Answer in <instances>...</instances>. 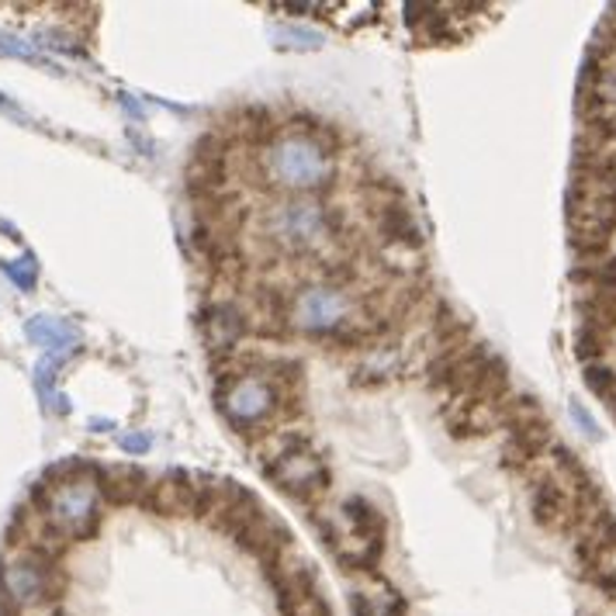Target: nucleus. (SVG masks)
Listing matches in <instances>:
<instances>
[{"label":"nucleus","mask_w":616,"mask_h":616,"mask_svg":"<svg viewBox=\"0 0 616 616\" xmlns=\"http://www.w3.org/2000/svg\"><path fill=\"white\" fill-rule=\"evenodd\" d=\"M357 316V305L347 295L343 285H316V288H301L291 298L288 308V326L301 329V332H312V337H332V332H340L343 326H350Z\"/></svg>","instance_id":"39448f33"},{"label":"nucleus","mask_w":616,"mask_h":616,"mask_svg":"<svg viewBox=\"0 0 616 616\" xmlns=\"http://www.w3.org/2000/svg\"><path fill=\"white\" fill-rule=\"evenodd\" d=\"M337 128L319 118H295L277 132L270 146L261 149L256 170L277 191L298 198L322 194L337 181Z\"/></svg>","instance_id":"f257e3e1"},{"label":"nucleus","mask_w":616,"mask_h":616,"mask_svg":"<svg viewBox=\"0 0 616 616\" xmlns=\"http://www.w3.org/2000/svg\"><path fill=\"white\" fill-rule=\"evenodd\" d=\"M319 530L332 554L347 569H374L384 551V530H389V523H384L374 502H368L364 496H353L329 520L319 517Z\"/></svg>","instance_id":"f03ea898"},{"label":"nucleus","mask_w":616,"mask_h":616,"mask_svg":"<svg viewBox=\"0 0 616 616\" xmlns=\"http://www.w3.org/2000/svg\"><path fill=\"white\" fill-rule=\"evenodd\" d=\"M405 24L413 29L416 42H444L450 29V14L447 8H433V4H408L405 8Z\"/></svg>","instance_id":"f3484780"},{"label":"nucleus","mask_w":616,"mask_h":616,"mask_svg":"<svg viewBox=\"0 0 616 616\" xmlns=\"http://www.w3.org/2000/svg\"><path fill=\"white\" fill-rule=\"evenodd\" d=\"M121 447H125L128 454H146V450H149V436H146V433H125V436H121Z\"/></svg>","instance_id":"5701e85b"},{"label":"nucleus","mask_w":616,"mask_h":616,"mask_svg":"<svg viewBox=\"0 0 616 616\" xmlns=\"http://www.w3.org/2000/svg\"><path fill=\"white\" fill-rule=\"evenodd\" d=\"M267 478L280 492L298 499V502H319L329 492V468H326L322 454H316L308 440L301 447H295L285 460H277V465L267 471Z\"/></svg>","instance_id":"6e6552de"},{"label":"nucleus","mask_w":616,"mask_h":616,"mask_svg":"<svg viewBox=\"0 0 616 616\" xmlns=\"http://www.w3.org/2000/svg\"><path fill=\"white\" fill-rule=\"evenodd\" d=\"M8 277L14 280V285L21 291H32L35 288V277H39V267H35V256L24 253L18 264H8Z\"/></svg>","instance_id":"aec40b11"},{"label":"nucleus","mask_w":616,"mask_h":616,"mask_svg":"<svg viewBox=\"0 0 616 616\" xmlns=\"http://www.w3.org/2000/svg\"><path fill=\"white\" fill-rule=\"evenodd\" d=\"M332 233H337V219L319 201L295 198L285 204H274L267 212V236L288 253L319 256V249L332 240Z\"/></svg>","instance_id":"20e7f679"},{"label":"nucleus","mask_w":616,"mask_h":616,"mask_svg":"<svg viewBox=\"0 0 616 616\" xmlns=\"http://www.w3.org/2000/svg\"><path fill=\"white\" fill-rule=\"evenodd\" d=\"M533 512L544 527L561 530V527H569V520H572V502H569V496L561 492L557 481L544 478V481L533 485Z\"/></svg>","instance_id":"2eb2a0df"},{"label":"nucleus","mask_w":616,"mask_h":616,"mask_svg":"<svg viewBox=\"0 0 616 616\" xmlns=\"http://www.w3.org/2000/svg\"><path fill=\"white\" fill-rule=\"evenodd\" d=\"M585 381H588V389H593L596 395H603V399H609L613 389H616V378H613V371H606V368H588V371H585Z\"/></svg>","instance_id":"412c9836"},{"label":"nucleus","mask_w":616,"mask_h":616,"mask_svg":"<svg viewBox=\"0 0 616 616\" xmlns=\"http://www.w3.org/2000/svg\"><path fill=\"white\" fill-rule=\"evenodd\" d=\"M219 405H222V416L229 419V426H233L236 433H253V440L277 429L274 426L277 419H285L280 416V399L270 389V381L261 374V368L249 374L222 378Z\"/></svg>","instance_id":"7ed1b4c3"},{"label":"nucleus","mask_w":616,"mask_h":616,"mask_svg":"<svg viewBox=\"0 0 616 616\" xmlns=\"http://www.w3.org/2000/svg\"><path fill=\"white\" fill-rule=\"evenodd\" d=\"M243 308V319H246V329L261 332V337H280V332L288 329V308L291 301L274 291V288H256Z\"/></svg>","instance_id":"f8f14e48"},{"label":"nucleus","mask_w":616,"mask_h":616,"mask_svg":"<svg viewBox=\"0 0 616 616\" xmlns=\"http://www.w3.org/2000/svg\"><path fill=\"white\" fill-rule=\"evenodd\" d=\"M0 588L18 613H42L53 603L56 578L39 554H11L0 561Z\"/></svg>","instance_id":"0eeeda50"},{"label":"nucleus","mask_w":616,"mask_h":616,"mask_svg":"<svg viewBox=\"0 0 616 616\" xmlns=\"http://www.w3.org/2000/svg\"><path fill=\"white\" fill-rule=\"evenodd\" d=\"M100 492H105L108 502H118V506L142 502V499H149V478L139 468L121 465V468L108 471V478L100 481Z\"/></svg>","instance_id":"dca6fc26"},{"label":"nucleus","mask_w":616,"mask_h":616,"mask_svg":"<svg viewBox=\"0 0 616 616\" xmlns=\"http://www.w3.org/2000/svg\"><path fill=\"white\" fill-rule=\"evenodd\" d=\"M233 537L240 541L243 551L256 554V557L267 561V564H274L280 554L291 551V533H288V527L280 523V520H274L270 512H264V509H256L253 517H249Z\"/></svg>","instance_id":"1a4fd4ad"},{"label":"nucleus","mask_w":616,"mask_h":616,"mask_svg":"<svg viewBox=\"0 0 616 616\" xmlns=\"http://www.w3.org/2000/svg\"><path fill=\"white\" fill-rule=\"evenodd\" d=\"M572 416L578 419V426H582V429H585L588 436H593V440H599V426H596V419L588 416V413H585V408H582L578 402H572Z\"/></svg>","instance_id":"4be33fe9"},{"label":"nucleus","mask_w":616,"mask_h":616,"mask_svg":"<svg viewBox=\"0 0 616 616\" xmlns=\"http://www.w3.org/2000/svg\"><path fill=\"white\" fill-rule=\"evenodd\" d=\"M277 606L285 616H332L319 588H295V593H277Z\"/></svg>","instance_id":"a211bd4d"},{"label":"nucleus","mask_w":616,"mask_h":616,"mask_svg":"<svg viewBox=\"0 0 616 616\" xmlns=\"http://www.w3.org/2000/svg\"><path fill=\"white\" fill-rule=\"evenodd\" d=\"M256 509H264L261 502H256V496L249 489H243L240 481L225 478V481L215 485V499H212V509H209V520L222 533H236Z\"/></svg>","instance_id":"9b49d317"},{"label":"nucleus","mask_w":616,"mask_h":616,"mask_svg":"<svg viewBox=\"0 0 616 616\" xmlns=\"http://www.w3.org/2000/svg\"><path fill=\"white\" fill-rule=\"evenodd\" d=\"M0 53H4V49H0Z\"/></svg>","instance_id":"393cba45"},{"label":"nucleus","mask_w":616,"mask_h":616,"mask_svg":"<svg viewBox=\"0 0 616 616\" xmlns=\"http://www.w3.org/2000/svg\"><path fill=\"white\" fill-rule=\"evenodd\" d=\"M0 108H8V111H11V100H8L4 94H0Z\"/></svg>","instance_id":"b1692460"},{"label":"nucleus","mask_w":616,"mask_h":616,"mask_svg":"<svg viewBox=\"0 0 616 616\" xmlns=\"http://www.w3.org/2000/svg\"><path fill=\"white\" fill-rule=\"evenodd\" d=\"M100 492L87 475L60 478L45 492V520L63 537H91L97 527Z\"/></svg>","instance_id":"423d86ee"},{"label":"nucleus","mask_w":616,"mask_h":616,"mask_svg":"<svg viewBox=\"0 0 616 616\" xmlns=\"http://www.w3.org/2000/svg\"><path fill=\"white\" fill-rule=\"evenodd\" d=\"M198 326H201V337H204V343H209L212 353L236 350L240 340L249 332L246 329V319H243V308L236 301H212V305H204Z\"/></svg>","instance_id":"9d476101"},{"label":"nucleus","mask_w":616,"mask_h":616,"mask_svg":"<svg viewBox=\"0 0 616 616\" xmlns=\"http://www.w3.org/2000/svg\"><path fill=\"white\" fill-rule=\"evenodd\" d=\"M588 84H593V94L599 100H613L616 105V49L603 56L599 66L588 70Z\"/></svg>","instance_id":"6ab92c4d"},{"label":"nucleus","mask_w":616,"mask_h":616,"mask_svg":"<svg viewBox=\"0 0 616 616\" xmlns=\"http://www.w3.org/2000/svg\"><path fill=\"white\" fill-rule=\"evenodd\" d=\"M24 332H29L32 343L53 350L56 357H66L70 350H76V343H81V332L73 329V322L56 319V316H35L29 326H24Z\"/></svg>","instance_id":"ddd939ff"},{"label":"nucleus","mask_w":616,"mask_h":616,"mask_svg":"<svg viewBox=\"0 0 616 616\" xmlns=\"http://www.w3.org/2000/svg\"><path fill=\"white\" fill-rule=\"evenodd\" d=\"M353 613L357 616H405V603L389 582L371 578L353 593Z\"/></svg>","instance_id":"4468645a"}]
</instances>
